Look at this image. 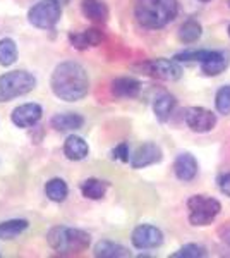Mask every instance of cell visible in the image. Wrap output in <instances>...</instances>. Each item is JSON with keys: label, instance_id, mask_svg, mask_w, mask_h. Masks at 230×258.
<instances>
[{"label": "cell", "instance_id": "1", "mask_svg": "<svg viewBox=\"0 0 230 258\" xmlns=\"http://www.w3.org/2000/svg\"><path fill=\"white\" fill-rule=\"evenodd\" d=\"M52 91L64 102H78L90 91V78L81 64L72 60L58 64L50 80Z\"/></svg>", "mask_w": 230, "mask_h": 258}, {"label": "cell", "instance_id": "2", "mask_svg": "<svg viewBox=\"0 0 230 258\" xmlns=\"http://www.w3.org/2000/svg\"><path fill=\"white\" fill-rule=\"evenodd\" d=\"M179 14L177 0H136V21L146 30H160Z\"/></svg>", "mask_w": 230, "mask_h": 258}, {"label": "cell", "instance_id": "3", "mask_svg": "<svg viewBox=\"0 0 230 258\" xmlns=\"http://www.w3.org/2000/svg\"><path fill=\"white\" fill-rule=\"evenodd\" d=\"M47 241L58 255H72L81 253L90 246V234L81 229L58 226L48 231Z\"/></svg>", "mask_w": 230, "mask_h": 258}, {"label": "cell", "instance_id": "4", "mask_svg": "<svg viewBox=\"0 0 230 258\" xmlns=\"http://www.w3.org/2000/svg\"><path fill=\"white\" fill-rule=\"evenodd\" d=\"M36 86V78L26 71H12L0 76V102H11V100L23 97L33 91Z\"/></svg>", "mask_w": 230, "mask_h": 258}, {"label": "cell", "instance_id": "5", "mask_svg": "<svg viewBox=\"0 0 230 258\" xmlns=\"http://www.w3.org/2000/svg\"><path fill=\"white\" fill-rule=\"evenodd\" d=\"M187 209H189V222L194 227L210 226L218 217L221 205L218 200L204 195H194L187 200Z\"/></svg>", "mask_w": 230, "mask_h": 258}, {"label": "cell", "instance_id": "6", "mask_svg": "<svg viewBox=\"0 0 230 258\" xmlns=\"http://www.w3.org/2000/svg\"><path fill=\"white\" fill-rule=\"evenodd\" d=\"M62 7L58 0H41L28 12L29 23L40 30H52L60 21Z\"/></svg>", "mask_w": 230, "mask_h": 258}, {"label": "cell", "instance_id": "7", "mask_svg": "<svg viewBox=\"0 0 230 258\" xmlns=\"http://www.w3.org/2000/svg\"><path fill=\"white\" fill-rule=\"evenodd\" d=\"M141 71H143V74L163 81H177L182 76V68L179 66V62L170 59L146 60L144 64H141Z\"/></svg>", "mask_w": 230, "mask_h": 258}, {"label": "cell", "instance_id": "8", "mask_svg": "<svg viewBox=\"0 0 230 258\" xmlns=\"http://www.w3.org/2000/svg\"><path fill=\"white\" fill-rule=\"evenodd\" d=\"M184 117L187 127L194 133H210L216 126V115L203 107H189Z\"/></svg>", "mask_w": 230, "mask_h": 258}, {"label": "cell", "instance_id": "9", "mask_svg": "<svg viewBox=\"0 0 230 258\" xmlns=\"http://www.w3.org/2000/svg\"><path fill=\"white\" fill-rule=\"evenodd\" d=\"M131 239L137 249H153L162 246L163 232L158 227L149 226V224H141L132 231Z\"/></svg>", "mask_w": 230, "mask_h": 258}, {"label": "cell", "instance_id": "10", "mask_svg": "<svg viewBox=\"0 0 230 258\" xmlns=\"http://www.w3.org/2000/svg\"><path fill=\"white\" fill-rule=\"evenodd\" d=\"M163 159L162 148L155 143H143L139 148L132 153L131 157V165L132 169H143L148 167V165L158 164Z\"/></svg>", "mask_w": 230, "mask_h": 258}, {"label": "cell", "instance_id": "11", "mask_svg": "<svg viewBox=\"0 0 230 258\" xmlns=\"http://www.w3.org/2000/svg\"><path fill=\"white\" fill-rule=\"evenodd\" d=\"M230 53L227 50H208L201 60V69L206 76H218L228 68Z\"/></svg>", "mask_w": 230, "mask_h": 258}, {"label": "cell", "instance_id": "12", "mask_svg": "<svg viewBox=\"0 0 230 258\" xmlns=\"http://www.w3.org/2000/svg\"><path fill=\"white\" fill-rule=\"evenodd\" d=\"M41 114H43V110L38 103H24V105L14 109L11 119L18 127H31L41 119Z\"/></svg>", "mask_w": 230, "mask_h": 258}, {"label": "cell", "instance_id": "13", "mask_svg": "<svg viewBox=\"0 0 230 258\" xmlns=\"http://www.w3.org/2000/svg\"><path fill=\"white\" fill-rule=\"evenodd\" d=\"M174 172L177 179L189 182L198 176V160L191 153H181L174 162Z\"/></svg>", "mask_w": 230, "mask_h": 258}, {"label": "cell", "instance_id": "14", "mask_svg": "<svg viewBox=\"0 0 230 258\" xmlns=\"http://www.w3.org/2000/svg\"><path fill=\"white\" fill-rule=\"evenodd\" d=\"M69 41L74 48L78 50H86L90 47H96L103 41V33L100 30H86V31H79V33H70Z\"/></svg>", "mask_w": 230, "mask_h": 258}, {"label": "cell", "instance_id": "15", "mask_svg": "<svg viewBox=\"0 0 230 258\" xmlns=\"http://www.w3.org/2000/svg\"><path fill=\"white\" fill-rule=\"evenodd\" d=\"M141 91V83L134 78H117L112 83V93L117 98H136Z\"/></svg>", "mask_w": 230, "mask_h": 258}, {"label": "cell", "instance_id": "16", "mask_svg": "<svg viewBox=\"0 0 230 258\" xmlns=\"http://www.w3.org/2000/svg\"><path fill=\"white\" fill-rule=\"evenodd\" d=\"M90 153V147L81 136H69L64 143V155L67 157L69 160H85Z\"/></svg>", "mask_w": 230, "mask_h": 258}, {"label": "cell", "instance_id": "17", "mask_svg": "<svg viewBox=\"0 0 230 258\" xmlns=\"http://www.w3.org/2000/svg\"><path fill=\"white\" fill-rule=\"evenodd\" d=\"M81 11L88 19L95 23H105L108 19V7L102 0H83Z\"/></svg>", "mask_w": 230, "mask_h": 258}, {"label": "cell", "instance_id": "18", "mask_svg": "<svg viewBox=\"0 0 230 258\" xmlns=\"http://www.w3.org/2000/svg\"><path fill=\"white\" fill-rule=\"evenodd\" d=\"M83 124H85V119L79 114H57L52 117V127L60 133L78 131L83 127Z\"/></svg>", "mask_w": 230, "mask_h": 258}, {"label": "cell", "instance_id": "19", "mask_svg": "<svg viewBox=\"0 0 230 258\" xmlns=\"http://www.w3.org/2000/svg\"><path fill=\"white\" fill-rule=\"evenodd\" d=\"M95 256L98 258H124L131 256L129 249L122 246V244H117L114 241H100L95 246Z\"/></svg>", "mask_w": 230, "mask_h": 258}, {"label": "cell", "instance_id": "20", "mask_svg": "<svg viewBox=\"0 0 230 258\" xmlns=\"http://www.w3.org/2000/svg\"><path fill=\"white\" fill-rule=\"evenodd\" d=\"M175 109V98L170 93H162L160 97L155 98L153 112L160 122H167Z\"/></svg>", "mask_w": 230, "mask_h": 258}, {"label": "cell", "instance_id": "21", "mask_svg": "<svg viewBox=\"0 0 230 258\" xmlns=\"http://www.w3.org/2000/svg\"><path fill=\"white\" fill-rule=\"evenodd\" d=\"M108 188V182L102 181V179H86V181L81 182V193L83 197L90 198V200H102L105 197Z\"/></svg>", "mask_w": 230, "mask_h": 258}, {"label": "cell", "instance_id": "22", "mask_svg": "<svg viewBox=\"0 0 230 258\" xmlns=\"http://www.w3.org/2000/svg\"><path fill=\"white\" fill-rule=\"evenodd\" d=\"M201 35H203V28L196 19L186 21V23L181 26V30H179V40L186 45L196 43V41L201 38Z\"/></svg>", "mask_w": 230, "mask_h": 258}, {"label": "cell", "instance_id": "23", "mask_svg": "<svg viewBox=\"0 0 230 258\" xmlns=\"http://www.w3.org/2000/svg\"><path fill=\"white\" fill-rule=\"evenodd\" d=\"M28 229V220L12 219L0 224V239H14Z\"/></svg>", "mask_w": 230, "mask_h": 258}, {"label": "cell", "instance_id": "24", "mask_svg": "<svg viewBox=\"0 0 230 258\" xmlns=\"http://www.w3.org/2000/svg\"><path fill=\"white\" fill-rule=\"evenodd\" d=\"M45 195H47L48 200H52V202L60 203L67 198L69 188H67V184H65V181L55 177V179H50L47 182V186H45Z\"/></svg>", "mask_w": 230, "mask_h": 258}, {"label": "cell", "instance_id": "25", "mask_svg": "<svg viewBox=\"0 0 230 258\" xmlns=\"http://www.w3.org/2000/svg\"><path fill=\"white\" fill-rule=\"evenodd\" d=\"M18 60V45L14 40L4 38L0 40V66L9 68Z\"/></svg>", "mask_w": 230, "mask_h": 258}, {"label": "cell", "instance_id": "26", "mask_svg": "<svg viewBox=\"0 0 230 258\" xmlns=\"http://www.w3.org/2000/svg\"><path fill=\"white\" fill-rule=\"evenodd\" d=\"M206 248L201 246V244H196V243H189V244H184L182 248H179L177 251L172 253V258H203L206 256Z\"/></svg>", "mask_w": 230, "mask_h": 258}, {"label": "cell", "instance_id": "27", "mask_svg": "<svg viewBox=\"0 0 230 258\" xmlns=\"http://www.w3.org/2000/svg\"><path fill=\"white\" fill-rule=\"evenodd\" d=\"M215 103H216V110L218 114H230V85L227 86H221L216 93V98H215Z\"/></svg>", "mask_w": 230, "mask_h": 258}, {"label": "cell", "instance_id": "28", "mask_svg": "<svg viewBox=\"0 0 230 258\" xmlns=\"http://www.w3.org/2000/svg\"><path fill=\"white\" fill-rule=\"evenodd\" d=\"M206 52L208 50H186V52L177 53V55L174 57V60H177V62H199V64H201V60L204 59Z\"/></svg>", "mask_w": 230, "mask_h": 258}, {"label": "cell", "instance_id": "29", "mask_svg": "<svg viewBox=\"0 0 230 258\" xmlns=\"http://www.w3.org/2000/svg\"><path fill=\"white\" fill-rule=\"evenodd\" d=\"M131 153H129V145L127 143H120L112 150V159L114 160H120V162H129L131 159Z\"/></svg>", "mask_w": 230, "mask_h": 258}, {"label": "cell", "instance_id": "30", "mask_svg": "<svg viewBox=\"0 0 230 258\" xmlns=\"http://www.w3.org/2000/svg\"><path fill=\"white\" fill-rule=\"evenodd\" d=\"M218 188L223 195L230 197V172L221 174V176L218 177Z\"/></svg>", "mask_w": 230, "mask_h": 258}, {"label": "cell", "instance_id": "31", "mask_svg": "<svg viewBox=\"0 0 230 258\" xmlns=\"http://www.w3.org/2000/svg\"><path fill=\"white\" fill-rule=\"evenodd\" d=\"M220 238H221V241H223L225 244H228V246H230V227L228 226L223 227L220 231Z\"/></svg>", "mask_w": 230, "mask_h": 258}, {"label": "cell", "instance_id": "32", "mask_svg": "<svg viewBox=\"0 0 230 258\" xmlns=\"http://www.w3.org/2000/svg\"><path fill=\"white\" fill-rule=\"evenodd\" d=\"M201 2H210V0H201Z\"/></svg>", "mask_w": 230, "mask_h": 258}, {"label": "cell", "instance_id": "33", "mask_svg": "<svg viewBox=\"0 0 230 258\" xmlns=\"http://www.w3.org/2000/svg\"><path fill=\"white\" fill-rule=\"evenodd\" d=\"M228 36H230V26H228Z\"/></svg>", "mask_w": 230, "mask_h": 258}, {"label": "cell", "instance_id": "34", "mask_svg": "<svg viewBox=\"0 0 230 258\" xmlns=\"http://www.w3.org/2000/svg\"><path fill=\"white\" fill-rule=\"evenodd\" d=\"M228 7H230V0H228Z\"/></svg>", "mask_w": 230, "mask_h": 258}]
</instances>
